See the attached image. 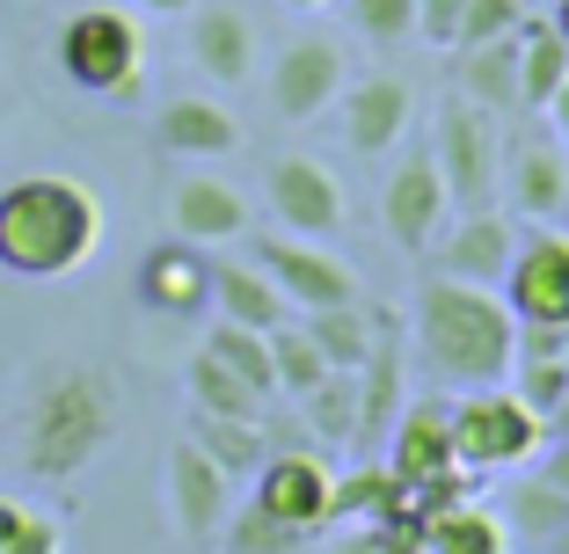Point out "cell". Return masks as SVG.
I'll return each instance as SVG.
<instances>
[{"instance_id":"obj_1","label":"cell","mask_w":569,"mask_h":554,"mask_svg":"<svg viewBox=\"0 0 569 554\" xmlns=\"http://www.w3.org/2000/svg\"><path fill=\"white\" fill-rule=\"evenodd\" d=\"M409 351L423 357L438 386H503L519 357V314L503 306L497 285H460V278H423L409 300Z\"/></svg>"},{"instance_id":"obj_2","label":"cell","mask_w":569,"mask_h":554,"mask_svg":"<svg viewBox=\"0 0 569 554\" xmlns=\"http://www.w3.org/2000/svg\"><path fill=\"white\" fill-rule=\"evenodd\" d=\"M102 249V198L73 175H16L0 190V270L8 278H73Z\"/></svg>"},{"instance_id":"obj_3","label":"cell","mask_w":569,"mask_h":554,"mask_svg":"<svg viewBox=\"0 0 569 554\" xmlns=\"http://www.w3.org/2000/svg\"><path fill=\"white\" fill-rule=\"evenodd\" d=\"M118 380L102 365H51L22 409V467L37 482H73L118 445Z\"/></svg>"},{"instance_id":"obj_4","label":"cell","mask_w":569,"mask_h":554,"mask_svg":"<svg viewBox=\"0 0 569 554\" xmlns=\"http://www.w3.org/2000/svg\"><path fill=\"white\" fill-rule=\"evenodd\" d=\"M446 431H452V467L482 482V474L526 467V460L548 445L540 416L511 394V386H468L460 402H446Z\"/></svg>"},{"instance_id":"obj_5","label":"cell","mask_w":569,"mask_h":554,"mask_svg":"<svg viewBox=\"0 0 569 554\" xmlns=\"http://www.w3.org/2000/svg\"><path fill=\"white\" fill-rule=\"evenodd\" d=\"M59 73L81 95H139L147 81V37H139L132 8H81L59 30Z\"/></svg>"},{"instance_id":"obj_6","label":"cell","mask_w":569,"mask_h":554,"mask_svg":"<svg viewBox=\"0 0 569 554\" xmlns=\"http://www.w3.org/2000/svg\"><path fill=\"white\" fill-rule=\"evenodd\" d=\"M431 161H438V175H446L452 212H482V204H497V175H503L497 110H482V102H468V95H446L438 102Z\"/></svg>"},{"instance_id":"obj_7","label":"cell","mask_w":569,"mask_h":554,"mask_svg":"<svg viewBox=\"0 0 569 554\" xmlns=\"http://www.w3.org/2000/svg\"><path fill=\"white\" fill-rule=\"evenodd\" d=\"M256 511H270L278 525H292L300 540H321L336 525V467L321 445H292V453H270L256 467Z\"/></svg>"},{"instance_id":"obj_8","label":"cell","mask_w":569,"mask_h":554,"mask_svg":"<svg viewBox=\"0 0 569 554\" xmlns=\"http://www.w3.org/2000/svg\"><path fill=\"white\" fill-rule=\"evenodd\" d=\"M497 292H503V306L519 314V329H569V226H533V234H519Z\"/></svg>"},{"instance_id":"obj_9","label":"cell","mask_w":569,"mask_h":554,"mask_svg":"<svg viewBox=\"0 0 569 554\" xmlns=\"http://www.w3.org/2000/svg\"><path fill=\"white\" fill-rule=\"evenodd\" d=\"M249 263L263 270L270 285L284 292V306L300 314H321V306H351L358 300V270L343 255H329L321 241H300V234H256Z\"/></svg>"},{"instance_id":"obj_10","label":"cell","mask_w":569,"mask_h":554,"mask_svg":"<svg viewBox=\"0 0 569 554\" xmlns=\"http://www.w3.org/2000/svg\"><path fill=\"white\" fill-rule=\"evenodd\" d=\"M358 431H351V453H380L387 431H395V416H402L409 402V329L402 314H372V351L358 357Z\"/></svg>"},{"instance_id":"obj_11","label":"cell","mask_w":569,"mask_h":554,"mask_svg":"<svg viewBox=\"0 0 569 554\" xmlns=\"http://www.w3.org/2000/svg\"><path fill=\"white\" fill-rule=\"evenodd\" d=\"M263 198H270V212H278V226L300 234V241H329V234H343V219H351L336 169L315 161V153H278L270 175H263Z\"/></svg>"},{"instance_id":"obj_12","label":"cell","mask_w":569,"mask_h":554,"mask_svg":"<svg viewBox=\"0 0 569 554\" xmlns=\"http://www.w3.org/2000/svg\"><path fill=\"white\" fill-rule=\"evenodd\" d=\"M446 219H452V198H446V175H438L431 147H409L402 161H395V175L380 183V226L395 234V249L423 255Z\"/></svg>"},{"instance_id":"obj_13","label":"cell","mask_w":569,"mask_h":554,"mask_svg":"<svg viewBox=\"0 0 569 554\" xmlns=\"http://www.w3.org/2000/svg\"><path fill=\"white\" fill-rule=\"evenodd\" d=\"M343 81H351V67H343V44L307 30V37H292V44L278 51V67H270V102H278L284 124H315L321 110H336Z\"/></svg>"},{"instance_id":"obj_14","label":"cell","mask_w":569,"mask_h":554,"mask_svg":"<svg viewBox=\"0 0 569 554\" xmlns=\"http://www.w3.org/2000/svg\"><path fill=\"white\" fill-rule=\"evenodd\" d=\"M511 249H519V226H511V212L482 204V212H452L423 255H431L438 278H460V285H503V263H511Z\"/></svg>"},{"instance_id":"obj_15","label":"cell","mask_w":569,"mask_h":554,"mask_svg":"<svg viewBox=\"0 0 569 554\" xmlns=\"http://www.w3.org/2000/svg\"><path fill=\"white\" fill-rule=\"evenodd\" d=\"M343 147L358 153V161H380L387 147H402L409 132V110H417V95H409L402 73H366V81H343Z\"/></svg>"},{"instance_id":"obj_16","label":"cell","mask_w":569,"mask_h":554,"mask_svg":"<svg viewBox=\"0 0 569 554\" xmlns=\"http://www.w3.org/2000/svg\"><path fill=\"white\" fill-rule=\"evenodd\" d=\"M227 511H234V482H227L190 437H176V445H168V525L183 540H212L219 525H227Z\"/></svg>"},{"instance_id":"obj_17","label":"cell","mask_w":569,"mask_h":554,"mask_svg":"<svg viewBox=\"0 0 569 554\" xmlns=\"http://www.w3.org/2000/svg\"><path fill=\"white\" fill-rule=\"evenodd\" d=\"M139 300L153 306V314H176V321H190V314H204L212 306V255L198 249V241H153L147 255H139Z\"/></svg>"},{"instance_id":"obj_18","label":"cell","mask_w":569,"mask_h":554,"mask_svg":"<svg viewBox=\"0 0 569 554\" xmlns=\"http://www.w3.org/2000/svg\"><path fill=\"white\" fill-rule=\"evenodd\" d=\"M168 226H176V241L227 249V241L249 234V198H241L227 175H176V190H168Z\"/></svg>"},{"instance_id":"obj_19","label":"cell","mask_w":569,"mask_h":554,"mask_svg":"<svg viewBox=\"0 0 569 554\" xmlns=\"http://www.w3.org/2000/svg\"><path fill=\"white\" fill-rule=\"evenodd\" d=\"M153 147L176 161H227L241 147V118L219 95H168L153 118Z\"/></svg>"},{"instance_id":"obj_20","label":"cell","mask_w":569,"mask_h":554,"mask_svg":"<svg viewBox=\"0 0 569 554\" xmlns=\"http://www.w3.org/2000/svg\"><path fill=\"white\" fill-rule=\"evenodd\" d=\"M503 175H511V204L533 226H562L569 219V153L555 147V132H526L503 153Z\"/></svg>"},{"instance_id":"obj_21","label":"cell","mask_w":569,"mask_h":554,"mask_svg":"<svg viewBox=\"0 0 569 554\" xmlns=\"http://www.w3.org/2000/svg\"><path fill=\"white\" fill-rule=\"evenodd\" d=\"M387 467L402 474V482H446V474H460L452 467V431H446V402H402V416H395V431H387Z\"/></svg>"},{"instance_id":"obj_22","label":"cell","mask_w":569,"mask_h":554,"mask_svg":"<svg viewBox=\"0 0 569 554\" xmlns=\"http://www.w3.org/2000/svg\"><path fill=\"white\" fill-rule=\"evenodd\" d=\"M190 59L204 67V81L241 88L256 73V22L241 16V8H227V0L190 8Z\"/></svg>"},{"instance_id":"obj_23","label":"cell","mask_w":569,"mask_h":554,"mask_svg":"<svg viewBox=\"0 0 569 554\" xmlns=\"http://www.w3.org/2000/svg\"><path fill=\"white\" fill-rule=\"evenodd\" d=\"M452 81H460L468 102L511 118V110H519V30L489 37V44H468V51H460V67H452Z\"/></svg>"},{"instance_id":"obj_24","label":"cell","mask_w":569,"mask_h":554,"mask_svg":"<svg viewBox=\"0 0 569 554\" xmlns=\"http://www.w3.org/2000/svg\"><path fill=\"white\" fill-rule=\"evenodd\" d=\"M423 554H511V533L489 504L475 496H452L423 518Z\"/></svg>"},{"instance_id":"obj_25","label":"cell","mask_w":569,"mask_h":554,"mask_svg":"<svg viewBox=\"0 0 569 554\" xmlns=\"http://www.w3.org/2000/svg\"><path fill=\"white\" fill-rule=\"evenodd\" d=\"M190 445H198L227 482H241V474H256L270 460L263 416H204V409H190Z\"/></svg>"},{"instance_id":"obj_26","label":"cell","mask_w":569,"mask_h":554,"mask_svg":"<svg viewBox=\"0 0 569 554\" xmlns=\"http://www.w3.org/2000/svg\"><path fill=\"white\" fill-rule=\"evenodd\" d=\"M212 306H219V321H241V329H278L292 314L284 292L256 263H212Z\"/></svg>"},{"instance_id":"obj_27","label":"cell","mask_w":569,"mask_h":554,"mask_svg":"<svg viewBox=\"0 0 569 554\" xmlns=\"http://www.w3.org/2000/svg\"><path fill=\"white\" fill-rule=\"evenodd\" d=\"M569 81V44L555 37L548 16H526L519 22V110H548V95Z\"/></svg>"},{"instance_id":"obj_28","label":"cell","mask_w":569,"mask_h":554,"mask_svg":"<svg viewBox=\"0 0 569 554\" xmlns=\"http://www.w3.org/2000/svg\"><path fill=\"white\" fill-rule=\"evenodd\" d=\"M300 423L321 453H351V431H358V380L351 372H321L300 394Z\"/></svg>"},{"instance_id":"obj_29","label":"cell","mask_w":569,"mask_h":554,"mask_svg":"<svg viewBox=\"0 0 569 554\" xmlns=\"http://www.w3.org/2000/svg\"><path fill=\"white\" fill-rule=\"evenodd\" d=\"M183 386H190V409H204V416H270L263 409V394H256L241 372H227L212 351H190V365H183Z\"/></svg>"},{"instance_id":"obj_30","label":"cell","mask_w":569,"mask_h":554,"mask_svg":"<svg viewBox=\"0 0 569 554\" xmlns=\"http://www.w3.org/2000/svg\"><path fill=\"white\" fill-rule=\"evenodd\" d=\"M204 351H212L227 372H241V380H249L256 394H263V402H278V372H270V329L212 321V329H204Z\"/></svg>"},{"instance_id":"obj_31","label":"cell","mask_w":569,"mask_h":554,"mask_svg":"<svg viewBox=\"0 0 569 554\" xmlns=\"http://www.w3.org/2000/svg\"><path fill=\"white\" fill-rule=\"evenodd\" d=\"M307 336H315V351L329 357V372H358V357L372 351V306L366 300L321 306V314H307Z\"/></svg>"},{"instance_id":"obj_32","label":"cell","mask_w":569,"mask_h":554,"mask_svg":"<svg viewBox=\"0 0 569 554\" xmlns=\"http://www.w3.org/2000/svg\"><path fill=\"white\" fill-rule=\"evenodd\" d=\"M555 525H569V496L555 482H540V474H533V482H519L511 496H503V533L526 540V554H533Z\"/></svg>"},{"instance_id":"obj_33","label":"cell","mask_w":569,"mask_h":554,"mask_svg":"<svg viewBox=\"0 0 569 554\" xmlns=\"http://www.w3.org/2000/svg\"><path fill=\"white\" fill-rule=\"evenodd\" d=\"M270 372H278V394H292V402H300L307 386L329 372V357H321V351H315V336H307V321L284 314L278 329H270Z\"/></svg>"},{"instance_id":"obj_34","label":"cell","mask_w":569,"mask_h":554,"mask_svg":"<svg viewBox=\"0 0 569 554\" xmlns=\"http://www.w3.org/2000/svg\"><path fill=\"white\" fill-rule=\"evenodd\" d=\"M219 533H227V554H300L307 547L292 525H278L270 511H256V504H241L234 525H219Z\"/></svg>"},{"instance_id":"obj_35","label":"cell","mask_w":569,"mask_h":554,"mask_svg":"<svg viewBox=\"0 0 569 554\" xmlns=\"http://www.w3.org/2000/svg\"><path fill=\"white\" fill-rule=\"evenodd\" d=\"M351 8V22H358V37L366 44H409L417 37V0H343Z\"/></svg>"},{"instance_id":"obj_36","label":"cell","mask_w":569,"mask_h":554,"mask_svg":"<svg viewBox=\"0 0 569 554\" xmlns=\"http://www.w3.org/2000/svg\"><path fill=\"white\" fill-rule=\"evenodd\" d=\"M336 554H423V525L409 518H358L336 540Z\"/></svg>"},{"instance_id":"obj_37","label":"cell","mask_w":569,"mask_h":554,"mask_svg":"<svg viewBox=\"0 0 569 554\" xmlns=\"http://www.w3.org/2000/svg\"><path fill=\"white\" fill-rule=\"evenodd\" d=\"M526 22V0H468L460 8V30H452V51L489 44V37H511Z\"/></svg>"},{"instance_id":"obj_38","label":"cell","mask_w":569,"mask_h":554,"mask_svg":"<svg viewBox=\"0 0 569 554\" xmlns=\"http://www.w3.org/2000/svg\"><path fill=\"white\" fill-rule=\"evenodd\" d=\"M0 554H67V525L51 518V511L22 504V525L8 533V547H0Z\"/></svg>"},{"instance_id":"obj_39","label":"cell","mask_w":569,"mask_h":554,"mask_svg":"<svg viewBox=\"0 0 569 554\" xmlns=\"http://www.w3.org/2000/svg\"><path fill=\"white\" fill-rule=\"evenodd\" d=\"M460 8H468V0H417V37L452 44V30H460Z\"/></svg>"},{"instance_id":"obj_40","label":"cell","mask_w":569,"mask_h":554,"mask_svg":"<svg viewBox=\"0 0 569 554\" xmlns=\"http://www.w3.org/2000/svg\"><path fill=\"white\" fill-rule=\"evenodd\" d=\"M540 453H548V467H540V482H555V488L569 496V431H562V437H548Z\"/></svg>"},{"instance_id":"obj_41","label":"cell","mask_w":569,"mask_h":554,"mask_svg":"<svg viewBox=\"0 0 569 554\" xmlns=\"http://www.w3.org/2000/svg\"><path fill=\"white\" fill-rule=\"evenodd\" d=\"M540 118H548V132H555V147H562V153H569V81H562V88H555V95H548V110H540Z\"/></svg>"},{"instance_id":"obj_42","label":"cell","mask_w":569,"mask_h":554,"mask_svg":"<svg viewBox=\"0 0 569 554\" xmlns=\"http://www.w3.org/2000/svg\"><path fill=\"white\" fill-rule=\"evenodd\" d=\"M124 8H147V16H190L198 0H124Z\"/></svg>"},{"instance_id":"obj_43","label":"cell","mask_w":569,"mask_h":554,"mask_svg":"<svg viewBox=\"0 0 569 554\" xmlns=\"http://www.w3.org/2000/svg\"><path fill=\"white\" fill-rule=\"evenodd\" d=\"M22 525V496H0V547H8V533Z\"/></svg>"},{"instance_id":"obj_44","label":"cell","mask_w":569,"mask_h":554,"mask_svg":"<svg viewBox=\"0 0 569 554\" xmlns=\"http://www.w3.org/2000/svg\"><path fill=\"white\" fill-rule=\"evenodd\" d=\"M533 554H569V525H555V533H548V540H540V547H533Z\"/></svg>"},{"instance_id":"obj_45","label":"cell","mask_w":569,"mask_h":554,"mask_svg":"<svg viewBox=\"0 0 569 554\" xmlns=\"http://www.w3.org/2000/svg\"><path fill=\"white\" fill-rule=\"evenodd\" d=\"M548 22H555V37L569 44V0H555V16H548Z\"/></svg>"},{"instance_id":"obj_46","label":"cell","mask_w":569,"mask_h":554,"mask_svg":"<svg viewBox=\"0 0 569 554\" xmlns=\"http://www.w3.org/2000/svg\"><path fill=\"white\" fill-rule=\"evenodd\" d=\"M292 16H321V8H336V0H284Z\"/></svg>"}]
</instances>
